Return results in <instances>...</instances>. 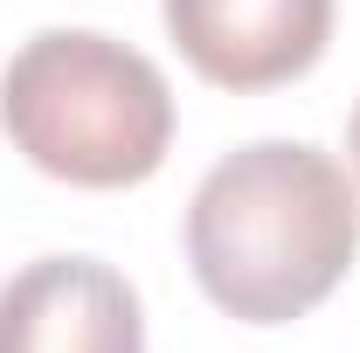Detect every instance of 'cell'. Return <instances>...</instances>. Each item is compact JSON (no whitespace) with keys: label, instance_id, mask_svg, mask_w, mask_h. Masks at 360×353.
Here are the masks:
<instances>
[{"label":"cell","instance_id":"5b68a950","mask_svg":"<svg viewBox=\"0 0 360 353\" xmlns=\"http://www.w3.org/2000/svg\"><path fill=\"white\" fill-rule=\"evenodd\" d=\"M347 146H354V167H360V104H354V132H347Z\"/></svg>","mask_w":360,"mask_h":353},{"label":"cell","instance_id":"277c9868","mask_svg":"<svg viewBox=\"0 0 360 353\" xmlns=\"http://www.w3.org/2000/svg\"><path fill=\"white\" fill-rule=\"evenodd\" d=\"M0 353H146L139 291L97 257H42L0 284Z\"/></svg>","mask_w":360,"mask_h":353},{"label":"cell","instance_id":"7a4b0ae2","mask_svg":"<svg viewBox=\"0 0 360 353\" xmlns=\"http://www.w3.org/2000/svg\"><path fill=\"white\" fill-rule=\"evenodd\" d=\"M0 132L63 187H139L167 167L174 90L153 56L97 28H42L0 70Z\"/></svg>","mask_w":360,"mask_h":353},{"label":"cell","instance_id":"6da1fadb","mask_svg":"<svg viewBox=\"0 0 360 353\" xmlns=\"http://www.w3.org/2000/svg\"><path fill=\"white\" fill-rule=\"evenodd\" d=\"M360 250V194L333 153L257 139L215 160L187 201V270L243 326H291L326 305Z\"/></svg>","mask_w":360,"mask_h":353},{"label":"cell","instance_id":"3957f363","mask_svg":"<svg viewBox=\"0 0 360 353\" xmlns=\"http://www.w3.org/2000/svg\"><path fill=\"white\" fill-rule=\"evenodd\" d=\"M187 70L215 90L298 84L333 42V0H160Z\"/></svg>","mask_w":360,"mask_h":353}]
</instances>
